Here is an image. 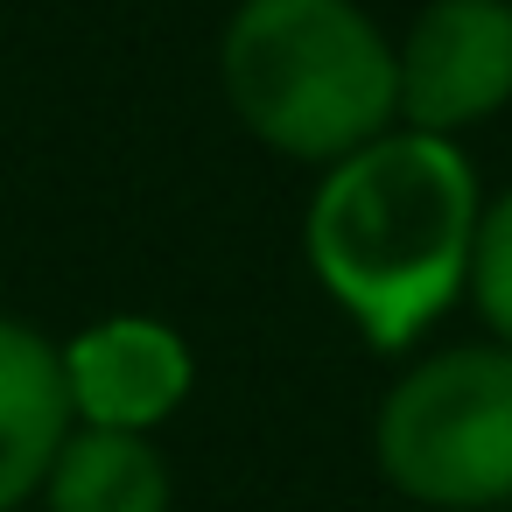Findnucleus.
Wrapping results in <instances>:
<instances>
[{"label": "nucleus", "mask_w": 512, "mask_h": 512, "mask_svg": "<svg viewBox=\"0 0 512 512\" xmlns=\"http://www.w3.org/2000/svg\"><path fill=\"white\" fill-rule=\"evenodd\" d=\"M477 169L449 134H379L330 162L302 246L372 351H407L470 281Z\"/></svg>", "instance_id": "1"}, {"label": "nucleus", "mask_w": 512, "mask_h": 512, "mask_svg": "<svg viewBox=\"0 0 512 512\" xmlns=\"http://www.w3.org/2000/svg\"><path fill=\"white\" fill-rule=\"evenodd\" d=\"M232 113L295 162H344L400 113V57L351 0H246L225 29Z\"/></svg>", "instance_id": "2"}, {"label": "nucleus", "mask_w": 512, "mask_h": 512, "mask_svg": "<svg viewBox=\"0 0 512 512\" xmlns=\"http://www.w3.org/2000/svg\"><path fill=\"white\" fill-rule=\"evenodd\" d=\"M379 477L414 512H505L512 505V351L449 344L407 365L372 421Z\"/></svg>", "instance_id": "3"}, {"label": "nucleus", "mask_w": 512, "mask_h": 512, "mask_svg": "<svg viewBox=\"0 0 512 512\" xmlns=\"http://www.w3.org/2000/svg\"><path fill=\"white\" fill-rule=\"evenodd\" d=\"M393 57L414 134L477 127L512 99V0H435Z\"/></svg>", "instance_id": "4"}, {"label": "nucleus", "mask_w": 512, "mask_h": 512, "mask_svg": "<svg viewBox=\"0 0 512 512\" xmlns=\"http://www.w3.org/2000/svg\"><path fill=\"white\" fill-rule=\"evenodd\" d=\"M64 386H71L78 428L148 435L190 400L197 358L155 316H106V323H92L64 344Z\"/></svg>", "instance_id": "5"}, {"label": "nucleus", "mask_w": 512, "mask_h": 512, "mask_svg": "<svg viewBox=\"0 0 512 512\" xmlns=\"http://www.w3.org/2000/svg\"><path fill=\"white\" fill-rule=\"evenodd\" d=\"M71 421L78 414L64 386V344H50L36 323L0 316V512L43 491Z\"/></svg>", "instance_id": "6"}, {"label": "nucleus", "mask_w": 512, "mask_h": 512, "mask_svg": "<svg viewBox=\"0 0 512 512\" xmlns=\"http://www.w3.org/2000/svg\"><path fill=\"white\" fill-rule=\"evenodd\" d=\"M36 498H43V512H169L176 477H169V456L148 435L71 428Z\"/></svg>", "instance_id": "7"}, {"label": "nucleus", "mask_w": 512, "mask_h": 512, "mask_svg": "<svg viewBox=\"0 0 512 512\" xmlns=\"http://www.w3.org/2000/svg\"><path fill=\"white\" fill-rule=\"evenodd\" d=\"M470 302L491 323V337L512 351V190L498 204L477 211V239H470Z\"/></svg>", "instance_id": "8"}, {"label": "nucleus", "mask_w": 512, "mask_h": 512, "mask_svg": "<svg viewBox=\"0 0 512 512\" xmlns=\"http://www.w3.org/2000/svg\"><path fill=\"white\" fill-rule=\"evenodd\" d=\"M400 512H414V505H400Z\"/></svg>", "instance_id": "9"}, {"label": "nucleus", "mask_w": 512, "mask_h": 512, "mask_svg": "<svg viewBox=\"0 0 512 512\" xmlns=\"http://www.w3.org/2000/svg\"><path fill=\"white\" fill-rule=\"evenodd\" d=\"M505 512H512V505H505Z\"/></svg>", "instance_id": "10"}]
</instances>
